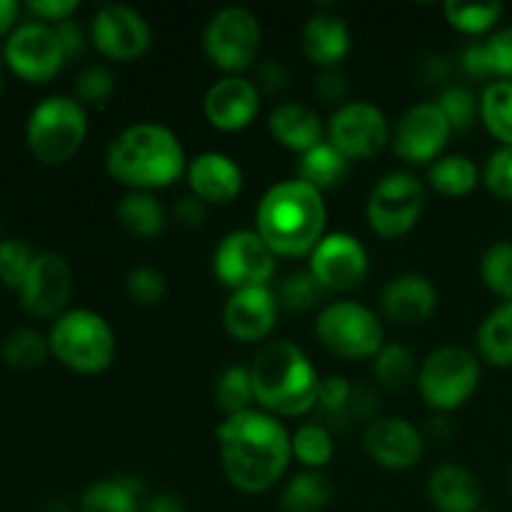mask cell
<instances>
[{"label": "cell", "instance_id": "1", "mask_svg": "<svg viewBox=\"0 0 512 512\" xmlns=\"http://www.w3.org/2000/svg\"><path fill=\"white\" fill-rule=\"evenodd\" d=\"M215 440L225 478L248 495L273 490L293 458L285 425L260 408L228 415L215 430Z\"/></svg>", "mask_w": 512, "mask_h": 512}, {"label": "cell", "instance_id": "2", "mask_svg": "<svg viewBox=\"0 0 512 512\" xmlns=\"http://www.w3.org/2000/svg\"><path fill=\"white\" fill-rule=\"evenodd\" d=\"M325 200L300 178L273 185L255 210V230L278 258H305L325 238Z\"/></svg>", "mask_w": 512, "mask_h": 512}, {"label": "cell", "instance_id": "3", "mask_svg": "<svg viewBox=\"0 0 512 512\" xmlns=\"http://www.w3.org/2000/svg\"><path fill=\"white\" fill-rule=\"evenodd\" d=\"M105 170L125 188L153 193L170 188L188 170V160L173 130L158 123H138L110 143Z\"/></svg>", "mask_w": 512, "mask_h": 512}, {"label": "cell", "instance_id": "4", "mask_svg": "<svg viewBox=\"0 0 512 512\" xmlns=\"http://www.w3.org/2000/svg\"><path fill=\"white\" fill-rule=\"evenodd\" d=\"M255 403L275 418H300L318 408L323 378L303 348L290 340H270L250 365Z\"/></svg>", "mask_w": 512, "mask_h": 512}, {"label": "cell", "instance_id": "5", "mask_svg": "<svg viewBox=\"0 0 512 512\" xmlns=\"http://www.w3.org/2000/svg\"><path fill=\"white\" fill-rule=\"evenodd\" d=\"M50 355L80 375H98L113 365L115 333L108 320L88 308L65 310L48 333Z\"/></svg>", "mask_w": 512, "mask_h": 512}, {"label": "cell", "instance_id": "6", "mask_svg": "<svg viewBox=\"0 0 512 512\" xmlns=\"http://www.w3.org/2000/svg\"><path fill=\"white\" fill-rule=\"evenodd\" d=\"M85 138H88V115L83 105L70 95H50L30 110L25 140L38 163H68L83 148Z\"/></svg>", "mask_w": 512, "mask_h": 512}, {"label": "cell", "instance_id": "7", "mask_svg": "<svg viewBox=\"0 0 512 512\" xmlns=\"http://www.w3.org/2000/svg\"><path fill=\"white\" fill-rule=\"evenodd\" d=\"M318 343L340 360H373L385 345L378 315L358 300H333L315 320Z\"/></svg>", "mask_w": 512, "mask_h": 512}, {"label": "cell", "instance_id": "8", "mask_svg": "<svg viewBox=\"0 0 512 512\" xmlns=\"http://www.w3.org/2000/svg\"><path fill=\"white\" fill-rule=\"evenodd\" d=\"M480 385V360L463 345H443L433 350L418 368L420 398L435 413L463 408Z\"/></svg>", "mask_w": 512, "mask_h": 512}, {"label": "cell", "instance_id": "9", "mask_svg": "<svg viewBox=\"0 0 512 512\" xmlns=\"http://www.w3.org/2000/svg\"><path fill=\"white\" fill-rule=\"evenodd\" d=\"M425 208V185L408 170H393L373 185L365 205L368 225L378 238L395 240L418 225Z\"/></svg>", "mask_w": 512, "mask_h": 512}, {"label": "cell", "instance_id": "10", "mask_svg": "<svg viewBox=\"0 0 512 512\" xmlns=\"http://www.w3.org/2000/svg\"><path fill=\"white\" fill-rule=\"evenodd\" d=\"M260 43H263V28L248 8L230 5L218 10L205 25V55L225 75H240L243 70L253 68Z\"/></svg>", "mask_w": 512, "mask_h": 512}, {"label": "cell", "instance_id": "11", "mask_svg": "<svg viewBox=\"0 0 512 512\" xmlns=\"http://www.w3.org/2000/svg\"><path fill=\"white\" fill-rule=\"evenodd\" d=\"M278 255L258 235V230H233L218 243L213 255V273L223 288L250 290L270 288Z\"/></svg>", "mask_w": 512, "mask_h": 512}, {"label": "cell", "instance_id": "12", "mask_svg": "<svg viewBox=\"0 0 512 512\" xmlns=\"http://www.w3.org/2000/svg\"><path fill=\"white\" fill-rule=\"evenodd\" d=\"M3 58L18 78L28 83H48L63 70L65 55L55 25L25 20L15 25L3 45Z\"/></svg>", "mask_w": 512, "mask_h": 512}, {"label": "cell", "instance_id": "13", "mask_svg": "<svg viewBox=\"0 0 512 512\" xmlns=\"http://www.w3.org/2000/svg\"><path fill=\"white\" fill-rule=\"evenodd\" d=\"M328 143L348 160H370L390 143L393 130L378 105L348 100L328 120Z\"/></svg>", "mask_w": 512, "mask_h": 512}, {"label": "cell", "instance_id": "14", "mask_svg": "<svg viewBox=\"0 0 512 512\" xmlns=\"http://www.w3.org/2000/svg\"><path fill=\"white\" fill-rule=\"evenodd\" d=\"M453 128L438 103H415L400 115L393 128L395 155L408 165H433L443 158Z\"/></svg>", "mask_w": 512, "mask_h": 512}, {"label": "cell", "instance_id": "15", "mask_svg": "<svg viewBox=\"0 0 512 512\" xmlns=\"http://www.w3.org/2000/svg\"><path fill=\"white\" fill-rule=\"evenodd\" d=\"M90 40L103 58L133 63L150 50L153 30L138 10L128 5H103L90 20Z\"/></svg>", "mask_w": 512, "mask_h": 512}, {"label": "cell", "instance_id": "16", "mask_svg": "<svg viewBox=\"0 0 512 512\" xmlns=\"http://www.w3.org/2000/svg\"><path fill=\"white\" fill-rule=\"evenodd\" d=\"M308 270L328 293H348L368 275V250L355 235L328 233L308 255Z\"/></svg>", "mask_w": 512, "mask_h": 512}, {"label": "cell", "instance_id": "17", "mask_svg": "<svg viewBox=\"0 0 512 512\" xmlns=\"http://www.w3.org/2000/svg\"><path fill=\"white\" fill-rule=\"evenodd\" d=\"M73 295V270L58 253H38L18 290L20 308L38 320L60 318Z\"/></svg>", "mask_w": 512, "mask_h": 512}, {"label": "cell", "instance_id": "18", "mask_svg": "<svg viewBox=\"0 0 512 512\" xmlns=\"http://www.w3.org/2000/svg\"><path fill=\"white\" fill-rule=\"evenodd\" d=\"M363 445L370 460L385 470L413 468L425 453V440L420 430L410 420L395 418V415L373 420L365 428Z\"/></svg>", "mask_w": 512, "mask_h": 512}, {"label": "cell", "instance_id": "19", "mask_svg": "<svg viewBox=\"0 0 512 512\" xmlns=\"http://www.w3.org/2000/svg\"><path fill=\"white\" fill-rule=\"evenodd\" d=\"M203 110L208 123L223 133L245 130L260 110V90L253 80L243 75H225L218 83L210 85L205 93Z\"/></svg>", "mask_w": 512, "mask_h": 512}, {"label": "cell", "instance_id": "20", "mask_svg": "<svg viewBox=\"0 0 512 512\" xmlns=\"http://www.w3.org/2000/svg\"><path fill=\"white\" fill-rule=\"evenodd\" d=\"M278 295L270 288H250L230 293L223 308V325L238 343H260L278 323Z\"/></svg>", "mask_w": 512, "mask_h": 512}, {"label": "cell", "instance_id": "21", "mask_svg": "<svg viewBox=\"0 0 512 512\" xmlns=\"http://www.w3.org/2000/svg\"><path fill=\"white\" fill-rule=\"evenodd\" d=\"M190 195L203 200L205 205H228L243 190V170L230 155L208 150L188 163Z\"/></svg>", "mask_w": 512, "mask_h": 512}, {"label": "cell", "instance_id": "22", "mask_svg": "<svg viewBox=\"0 0 512 512\" xmlns=\"http://www.w3.org/2000/svg\"><path fill=\"white\" fill-rule=\"evenodd\" d=\"M380 310L398 325L425 323L438 310V290L425 275H395L380 293Z\"/></svg>", "mask_w": 512, "mask_h": 512}, {"label": "cell", "instance_id": "23", "mask_svg": "<svg viewBox=\"0 0 512 512\" xmlns=\"http://www.w3.org/2000/svg\"><path fill=\"white\" fill-rule=\"evenodd\" d=\"M268 130L275 143L300 155L313 150L315 145L325 143L323 135L328 133L320 115L305 103L275 105L268 118Z\"/></svg>", "mask_w": 512, "mask_h": 512}, {"label": "cell", "instance_id": "24", "mask_svg": "<svg viewBox=\"0 0 512 512\" xmlns=\"http://www.w3.org/2000/svg\"><path fill=\"white\" fill-rule=\"evenodd\" d=\"M428 498L438 512H478L483 485L463 465H440L428 478Z\"/></svg>", "mask_w": 512, "mask_h": 512}, {"label": "cell", "instance_id": "25", "mask_svg": "<svg viewBox=\"0 0 512 512\" xmlns=\"http://www.w3.org/2000/svg\"><path fill=\"white\" fill-rule=\"evenodd\" d=\"M300 45L305 58L318 68H338L340 60L350 53V28L340 15L315 13L303 25Z\"/></svg>", "mask_w": 512, "mask_h": 512}, {"label": "cell", "instance_id": "26", "mask_svg": "<svg viewBox=\"0 0 512 512\" xmlns=\"http://www.w3.org/2000/svg\"><path fill=\"white\" fill-rule=\"evenodd\" d=\"M460 70L478 80H512V25L483 43H470L460 55Z\"/></svg>", "mask_w": 512, "mask_h": 512}, {"label": "cell", "instance_id": "27", "mask_svg": "<svg viewBox=\"0 0 512 512\" xmlns=\"http://www.w3.org/2000/svg\"><path fill=\"white\" fill-rule=\"evenodd\" d=\"M115 215H118V223L125 233L143 240L163 233L165 220H168L163 203L153 193H140V190L125 193L120 198Z\"/></svg>", "mask_w": 512, "mask_h": 512}, {"label": "cell", "instance_id": "28", "mask_svg": "<svg viewBox=\"0 0 512 512\" xmlns=\"http://www.w3.org/2000/svg\"><path fill=\"white\" fill-rule=\"evenodd\" d=\"M350 173V160L340 153L338 148L325 140V143L315 145L313 150L300 155L298 163V178L303 183L313 185L315 190H335L345 183Z\"/></svg>", "mask_w": 512, "mask_h": 512}, {"label": "cell", "instance_id": "29", "mask_svg": "<svg viewBox=\"0 0 512 512\" xmlns=\"http://www.w3.org/2000/svg\"><path fill=\"white\" fill-rule=\"evenodd\" d=\"M80 512H143L140 485L133 478L98 480L80 495Z\"/></svg>", "mask_w": 512, "mask_h": 512}, {"label": "cell", "instance_id": "30", "mask_svg": "<svg viewBox=\"0 0 512 512\" xmlns=\"http://www.w3.org/2000/svg\"><path fill=\"white\" fill-rule=\"evenodd\" d=\"M330 500H333V485L320 470H303L280 490L283 512H323Z\"/></svg>", "mask_w": 512, "mask_h": 512}, {"label": "cell", "instance_id": "31", "mask_svg": "<svg viewBox=\"0 0 512 512\" xmlns=\"http://www.w3.org/2000/svg\"><path fill=\"white\" fill-rule=\"evenodd\" d=\"M478 353L495 368H512V303H503L480 323Z\"/></svg>", "mask_w": 512, "mask_h": 512}, {"label": "cell", "instance_id": "32", "mask_svg": "<svg viewBox=\"0 0 512 512\" xmlns=\"http://www.w3.org/2000/svg\"><path fill=\"white\" fill-rule=\"evenodd\" d=\"M480 170L468 155H443L428 168L430 188L445 198H463L478 188Z\"/></svg>", "mask_w": 512, "mask_h": 512}, {"label": "cell", "instance_id": "33", "mask_svg": "<svg viewBox=\"0 0 512 512\" xmlns=\"http://www.w3.org/2000/svg\"><path fill=\"white\" fill-rule=\"evenodd\" d=\"M480 120L500 145L512 148V80H493L483 90Z\"/></svg>", "mask_w": 512, "mask_h": 512}, {"label": "cell", "instance_id": "34", "mask_svg": "<svg viewBox=\"0 0 512 512\" xmlns=\"http://www.w3.org/2000/svg\"><path fill=\"white\" fill-rule=\"evenodd\" d=\"M373 378L385 390H405L418 380V360L405 345L385 343L373 358Z\"/></svg>", "mask_w": 512, "mask_h": 512}, {"label": "cell", "instance_id": "35", "mask_svg": "<svg viewBox=\"0 0 512 512\" xmlns=\"http://www.w3.org/2000/svg\"><path fill=\"white\" fill-rule=\"evenodd\" d=\"M0 353H3V360L10 368L33 370L45 363V358L50 355V343L38 330L15 328L3 338Z\"/></svg>", "mask_w": 512, "mask_h": 512}, {"label": "cell", "instance_id": "36", "mask_svg": "<svg viewBox=\"0 0 512 512\" xmlns=\"http://www.w3.org/2000/svg\"><path fill=\"white\" fill-rule=\"evenodd\" d=\"M290 445H293V458L305 470H320L333 460L335 443L333 435L325 425L320 423H303L293 435H290Z\"/></svg>", "mask_w": 512, "mask_h": 512}, {"label": "cell", "instance_id": "37", "mask_svg": "<svg viewBox=\"0 0 512 512\" xmlns=\"http://www.w3.org/2000/svg\"><path fill=\"white\" fill-rule=\"evenodd\" d=\"M215 403L223 410L225 418L235 413H245L253 408L255 393H253V378H250V368H240V365H230L220 373L218 383H215Z\"/></svg>", "mask_w": 512, "mask_h": 512}, {"label": "cell", "instance_id": "38", "mask_svg": "<svg viewBox=\"0 0 512 512\" xmlns=\"http://www.w3.org/2000/svg\"><path fill=\"white\" fill-rule=\"evenodd\" d=\"M503 15L500 3H445V20L463 35H485Z\"/></svg>", "mask_w": 512, "mask_h": 512}, {"label": "cell", "instance_id": "39", "mask_svg": "<svg viewBox=\"0 0 512 512\" xmlns=\"http://www.w3.org/2000/svg\"><path fill=\"white\" fill-rule=\"evenodd\" d=\"M480 275L488 290H493L505 303H512V243L498 240L490 245L480 260Z\"/></svg>", "mask_w": 512, "mask_h": 512}, {"label": "cell", "instance_id": "40", "mask_svg": "<svg viewBox=\"0 0 512 512\" xmlns=\"http://www.w3.org/2000/svg\"><path fill=\"white\" fill-rule=\"evenodd\" d=\"M325 298H328V290L310 275V270L290 273L278 290V303L293 313H308V310L318 308Z\"/></svg>", "mask_w": 512, "mask_h": 512}, {"label": "cell", "instance_id": "41", "mask_svg": "<svg viewBox=\"0 0 512 512\" xmlns=\"http://www.w3.org/2000/svg\"><path fill=\"white\" fill-rule=\"evenodd\" d=\"M435 103H438V108L448 118L453 133L470 130L475 120L480 118V98L473 90L465 88V85H448Z\"/></svg>", "mask_w": 512, "mask_h": 512}, {"label": "cell", "instance_id": "42", "mask_svg": "<svg viewBox=\"0 0 512 512\" xmlns=\"http://www.w3.org/2000/svg\"><path fill=\"white\" fill-rule=\"evenodd\" d=\"M35 253L33 245L23 238H3L0 240V283L8 288L20 290L23 280L28 278L30 268H33Z\"/></svg>", "mask_w": 512, "mask_h": 512}, {"label": "cell", "instance_id": "43", "mask_svg": "<svg viewBox=\"0 0 512 512\" xmlns=\"http://www.w3.org/2000/svg\"><path fill=\"white\" fill-rule=\"evenodd\" d=\"M115 93V75L108 65L93 63L80 70L75 80V100L80 105H103Z\"/></svg>", "mask_w": 512, "mask_h": 512}, {"label": "cell", "instance_id": "44", "mask_svg": "<svg viewBox=\"0 0 512 512\" xmlns=\"http://www.w3.org/2000/svg\"><path fill=\"white\" fill-rule=\"evenodd\" d=\"M125 290H128L133 303L143 305V308H153L165 298L168 283H165V275L160 270L143 265V268L130 270L128 278H125Z\"/></svg>", "mask_w": 512, "mask_h": 512}, {"label": "cell", "instance_id": "45", "mask_svg": "<svg viewBox=\"0 0 512 512\" xmlns=\"http://www.w3.org/2000/svg\"><path fill=\"white\" fill-rule=\"evenodd\" d=\"M483 183L495 198L512 200V148L500 145L493 155L488 158L483 168Z\"/></svg>", "mask_w": 512, "mask_h": 512}, {"label": "cell", "instance_id": "46", "mask_svg": "<svg viewBox=\"0 0 512 512\" xmlns=\"http://www.w3.org/2000/svg\"><path fill=\"white\" fill-rule=\"evenodd\" d=\"M353 385L348 383L340 375H330V378H323L320 383V393H318V408L325 410L328 415H338L345 413L353 403Z\"/></svg>", "mask_w": 512, "mask_h": 512}, {"label": "cell", "instance_id": "47", "mask_svg": "<svg viewBox=\"0 0 512 512\" xmlns=\"http://www.w3.org/2000/svg\"><path fill=\"white\" fill-rule=\"evenodd\" d=\"M28 13L33 15L35 20L48 25H60L65 20H73V15L78 13L80 3L78 0H30Z\"/></svg>", "mask_w": 512, "mask_h": 512}, {"label": "cell", "instance_id": "48", "mask_svg": "<svg viewBox=\"0 0 512 512\" xmlns=\"http://www.w3.org/2000/svg\"><path fill=\"white\" fill-rule=\"evenodd\" d=\"M315 95L328 105L348 103V80L338 68H328L315 78Z\"/></svg>", "mask_w": 512, "mask_h": 512}, {"label": "cell", "instance_id": "49", "mask_svg": "<svg viewBox=\"0 0 512 512\" xmlns=\"http://www.w3.org/2000/svg\"><path fill=\"white\" fill-rule=\"evenodd\" d=\"M258 90L268 95H283L290 85V70L280 60H265L258 68Z\"/></svg>", "mask_w": 512, "mask_h": 512}, {"label": "cell", "instance_id": "50", "mask_svg": "<svg viewBox=\"0 0 512 512\" xmlns=\"http://www.w3.org/2000/svg\"><path fill=\"white\" fill-rule=\"evenodd\" d=\"M173 215L180 225H185V228H198V225H203L205 218H208V205H205L203 200L195 198V195H185V198H180L178 203H175Z\"/></svg>", "mask_w": 512, "mask_h": 512}, {"label": "cell", "instance_id": "51", "mask_svg": "<svg viewBox=\"0 0 512 512\" xmlns=\"http://www.w3.org/2000/svg\"><path fill=\"white\" fill-rule=\"evenodd\" d=\"M55 30H58V38H60V43H63V50H65V55H68V60L83 53L85 35L75 20H65V23L55 25Z\"/></svg>", "mask_w": 512, "mask_h": 512}, {"label": "cell", "instance_id": "52", "mask_svg": "<svg viewBox=\"0 0 512 512\" xmlns=\"http://www.w3.org/2000/svg\"><path fill=\"white\" fill-rule=\"evenodd\" d=\"M143 512H188L183 500L173 493H160L143 505Z\"/></svg>", "mask_w": 512, "mask_h": 512}, {"label": "cell", "instance_id": "53", "mask_svg": "<svg viewBox=\"0 0 512 512\" xmlns=\"http://www.w3.org/2000/svg\"><path fill=\"white\" fill-rule=\"evenodd\" d=\"M18 13H20V5L15 3V0H0V38L13 33Z\"/></svg>", "mask_w": 512, "mask_h": 512}, {"label": "cell", "instance_id": "54", "mask_svg": "<svg viewBox=\"0 0 512 512\" xmlns=\"http://www.w3.org/2000/svg\"><path fill=\"white\" fill-rule=\"evenodd\" d=\"M423 73H425V80H430V83H445V78L450 75L448 60H445V58L425 60Z\"/></svg>", "mask_w": 512, "mask_h": 512}, {"label": "cell", "instance_id": "55", "mask_svg": "<svg viewBox=\"0 0 512 512\" xmlns=\"http://www.w3.org/2000/svg\"><path fill=\"white\" fill-rule=\"evenodd\" d=\"M508 488H510V495H512V468H510V475H508Z\"/></svg>", "mask_w": 512, "mask_h": 512}, {"label": "cell", "instance_id": "56", "mask_svg": "<svg viewBox=\"0 0 512 512\" xmlns=\"http://www.w3.org/2000/svg\"><path fill=\"white\" fill-rule=\"evenodd\" d=\"M0 95H3V73H0Z\"/></svg>", "mask_w": 512, "mask_h": 512}, {"label": "cell", "instance_id": "57", "mask_svg": "<svg viewBox=\"0 0 512 512\" xmlns=\"http://www.w3.org/2000/svg\"><path fill=\"white\" fill-rule=\"evenodd\" d=\"M478 512H480V510H478Z\"/></svg>", "mask_w": 512, "mask_h": 512}]
</instances>
